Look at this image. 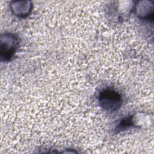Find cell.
I'll return each instance as SVG.
<instances>
[{"instance_id": "obj_1", "label": "cell", "mask_w": 154, "mask_h": 154, "mask_svg": "<svg viewBox=\"0 0 154 154\" xmlns=\"http://www.w3.org/2000/svg\"><path fill=\"white\" fill-rule=\"evenodd\" d=\"M97 100L101 108L109 112L117 111L123 103L121 93L111 87L105 88L99 91Z\"/></svg>"}, {"instance_id": "obj_4", "label": "cell", "mask_w": 154, "mask_h": 154, "mask_svg": "<svg viewBox=\"0 0 154 154\" xmlns=\"http://www.w3.org/2000/svg\"><path fill=\"white\" fill-rule=\"evenodd\" d=\"M10 7L14 15L18 17L25 18L31 13L33 5L31 1H11Z\"/></svg>"}, {"instance_id": "obj_3", "label": "cell", "mask_w": 154, "mask_h": 154, "mask_svg": "<svg viewBox=\"0 0 154 154\" xmlns=\"http://www.w3.org/2000/svg\"><path fill=\"white\" fill-rule=\"evenodd\" d=\"M134 12L140 19L152 22L153 15V2L149 1L134 2Z\"/></svg>"}, {"instance_id": "obj_5", "label": "cell", "mask_w": 154, "mask_h": 154, "mask_svg": "<svg viewBox=\"0 0 154 154\" xmlns=\"http://www.w3.org/2000/svg\"><path fill=\"white\" fill-rule=\"evenodd\" d=\"M134 115H129L122 118L115 128L116 133H119L132 127H136Z\"/></svg>"}, {"instance_id": "obj_2", "label": "cell", "mask_w": 154, "mask_h": 154, "mask_svg": "<svg viewBox=\"0 0 154 154\" xmlns=\"http://www.w3.org/2000/svg\"><path fill=\"white\" fill-rule=\"evenodd\" d=\"M20 38L11 32L2 34L0 37L1 61L8 62L11 60L19 46Z\"/></svg>"}]
</instances>
